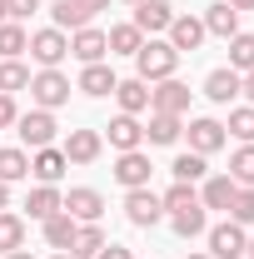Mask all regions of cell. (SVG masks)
<instances>
[{"label":"cell","instance_id":"1","mask_svg":"<svg viewBox=\"0 0 254 259\" xmlns=\"http://www.w3.org/2000/svg\"><path fill=\"white\" fill-rule=\"evenodd\" d=\"M175 65H180V50H175L170 40H155V35H150V40L135 50V70H140L135 80L159 85V80H170V75H175Z\"/></svg>","mask_w":254,"mask_h":259},{"label":"cell","instance_id":"2","mask_svg":"<svg viewBox=\"0 0 254 259\" xmlns=\"http://www.w3.org/2000/svg\"><path fill=\"white\" fill-rule=\"evenodd\" d=\"M30 100L35 110H60V105H70V80H65L60 70H40V75H30Z\"/></svg>","mask_w":254,"mask_h":259},{"label":"cell","instance_id":"3","mask_svg":"<svg viewBox=\"0 0 254 259\" xmlns=\"http://www.w3.org/2000/svg\"><path fill=\"white\" fill-rule=\"evenodd\" d=\"M25 50L35 55V65H40V70H55V65L70 55V40H65V30H55V25H50V30H35Z\"/></svg>","mask_w":254,"mask_h":259},{"label":"cell","instance_id":"4","mask_svg":"<svg viewBox=\"0 0 254 259\" xmlns=\"http://www.w3.org/2000/svg\"><path fill=\"white\" fill-rule=\"evenodd\" d=\"M159 214H164V204H159V194L145 185V190H130L125 194V220L135 229H150V225H159Z\"/></svg>","mask_w":254,"mask_h":259},{"label":"cell","instance_id":"5","mask_svg":"<svg viewBox=\"0 0 254 259\" xmlns=\"http://www.w3.org/2000/svg\"><path fill=\"white\" fill-rule=\"evenodd\" d=\"M244 244H249V234H244V225H234V220H224V225L209 229V259H239Z\"/></svg>","mask_w":254,"mask_h":259},{"label":"cell","instance_id":"6","mask_svg":"<svg viewBox=\"0 0 254 259\" xmlns=\"http://www.w3.org/2000/svg\"><path fill=\"white\" fill-rule=\"evenodd\" d=\"M150 110H155V115H185V110H190V85H180L175 75L159 80L155 90H150Z\"/></svg>","mask_w":254,"mask_h":259},{"label":"cell","instance_id":"7","mask_svg":"<svg viewBox=\"0 0 254 259\" xmlns=\"http://www.w3.org/2000/svg\"><path fill=\"white\" fill-rule=\"evenodd\" d=\"M150 175H155V164H150L145 150H125V155L115 160V180H120L125 190H145V185H150Z\"/></svg>","mask_w":254,"mask_h":259},{"label":"cell","instance_id":"8","mask_svg":"<svg viewBox=\"0 0 254 259\" xmlns=\"http://www.w3.org/2000/svg\"><path fill=\"white\" fill-rule=\"evenodd\" d=\"M15 125H20V140H25L30 150H45V145L55 140V130H60V125H55V115H50V110H30V115H20Z\"/></svg>","mask_w":254,"mask_h":259},{"label":"cell","instance_id":"9","mask_svg":"<svg viewBox=\"0 0 254 259\" xmlns=\"http://www.w3.org/2000/svg\"><path fill=\"white\" fill-rule=\"evenodd\" d=\"M70 55L80 65H100L105 55H110V40H105V30H95V25H85V30L70 35Z\"/></svg>","mask_w":254,"mask_h":259},{"label":"cell","instance_id":"10","mask_svg":"<svg viewBox=\"0 0 254 259\" xmlns=\"http://www.w3.org/2000/svg\"><path fill=\"white\" fill-rule=\"evenodd\" d=\"M185 135H190V150H194V155H204V160H209L215 150H224V140H229L224 125H220V120H209V115H204V120H190Z\"/></svg>","mask_w":254,"mask_h":259},{"label":"cell","instance_id":"11","mask_svg":"<svg viewBox=\"0 0 254 259\" xmlns=\"http://www.w3.org/2000/svg\"><path fill=\"white\" fill-rule=\"evenodd\" d=\"M170 20H175V5L170 0H145V5H135V30L140 35H159V30H170Z\"/></svg>","mask_w":254,"mask_h":259},{"label":"cell","instance_id":"12","mask_svg":"<svg viewBox=\"0 0 254 259\" xmlns=\"http://www.w3.org/2000/svg\"><path fill=\"white\" fill-rule=\"evenodd\" d=\"M60 209L75 220V225H95L100 214H105V199H100V190H70Z\"/></svg>","mask_w":254,"mask_h":259},{"label":"cell","instance_id":"13","mask_svg":"<svg viewBox=\"0 0 254 259\" xmlns=\"http://www.w3.org/2000/svg\"><path fill=\"white\" fill-rule=\"evenodd\" d=\"M60 155H65L70 164L100 160V130H70V135H65V145H60Z\"/></svg>","mask_w":254,"mask_h":259},{"label":"cell","instance_id":"14","mask_svg":"<svg viewBox=\"0 0 254 259\" xmlns=\"http://www.w3.org/2000/svg\"><path fill=\"white\" fill-rule=\"evenodd\" d=\"M115 85H120L115 70L100 60V65H85V70H80V85H75V90H85L90 100H105V95H115Z\"/></svg>","mask_w":254,"mask_h":259},{"label":"cell","instance_id":"15","mask_svg":"<svg viewBox=\"0 0 254 259\" xmlns=\"http://www.w3.org/2000/svg\"><path fill=\"white\" fill-rule=\"evenodd\" d=\"M170 45L185 55V50H199L204 45V20H194V15H175L170 20Z\"/></svg>","mask_w":254,"mask_h":259},{"label":"cell","instance_id":"16","mask_svg":"<svg viewBox=\"0 0 254 259\" xmlns=\"http://www.w3.org/2000/svg\"><path fill=\"white\" fill-rule=\"evenodd\" d=\"M204 35H220V40L239 35V10H234L229 0H215V5L204 10Z\"/></svg>","mask_w":254,"mask_h":259},{"label":"cell","instance_id":"17","mask_svg":"<svg viewBox=\"0 0 254 259\" xmlns=\"http://www.w3.org/2000/svg\"><path fill=\"white\" fill-rule=\"evenodd\" d=\"M234 95H239V75H234L229 65H220V70H209V75H204V100H215V105H229Z\"/></svg>","mask_w":254,"mask_h":259},{"label":"cell","instance_id":"18","mask_svg":"<svg viewBox=\"0 0 254 259\" xmlns=\"http://www.w3.org/2000/svg\"><path fill=\"white\" fill-rule=\"evenodd\" d=\"M234 190H239V185H234L229 175H209V180H204V190H199V204H204V209H224V214H229Z\"/></svg>","mask_w":254,"mask_h":259},{"label":"cell","instance_id":"19","mask_svg":"<svg viewBox=\"0 0 254 259\" xmlns=\"http://www.w3.org/2000/svg\"><path fill=\"white\" fill-rule=\"evenodd\" d=\"M65 169H70V160H65L60 150H50V145H45V150H35V160H30V175L40 180V185H55V180H60Z\"/></svg>","mask_w":254,"mask_h":259},{"label":"cell","instance_id":"20","mask_svg":"<svg viewBox=\"0 0 254 259\" xmlns=\"http://www.w3.org/2000/svg\"><path fill=\"white\" fill-rule=\"evenodd\" d=\"M140 140H145V130H140V120L135 115H115L110 120V145L125 155V150H140Z\"/></svg>","mask_w":254,"mask_h":259},{"label":"cell","instance_id":"21","mask_svg":"<svg viewBox=\"0 0 254 259\" xmlns=\"http://www.w3.org/2000/svg\"><path fill=\"white\" fill-rule=\"evenodd\" d=\"M60 190H55V185H35L30 190V199H25V209H30V220H40V225H45V220H50V214H60Z\"/></svg>","mask_w":254,"mask_h":259},{"label":"cell","instance_id":"22","mask_svg":"<svg viewBox=\"0 0 254 259\" xmlns=\"http://www.w3.org/2000/svg\"><path fill=\"white\" fill-rule=\"evenodd\" d=\"M115 100H120V115H140V110H150V85L145 80H120Z\"/></svg>","mask_w":254,"mask_h":259},{"label":"cell","instance_id":"23","mask_svg":"<svg viewBox=\"0 0 254 259\" xmlns=\"http://www.w3.org/2000/svg\"><path fill=\"white\" fill-rule=\"evenodd\" d=\"M100 249H105V234H100V225H80L65 254H70V259H95Z\"/></svg>","mask_w":254,"mask_h":259},{"label":"cell","instance_id":"24","mask_svg":"<svg viewBox=\"0 0 254 259\" xmlns=\"http://www.w3.org/2000/svg\"><path fill=\"white\" fill-rule=\"evenodd\" d=\"M75 229H80V225H75L65 209H60V214H50V220H45V244L65 254V249H70V239H75Z\"/></svg>","mask_w":254,"mask_h":259},{"label":"cell","instance_id":"25","mask_svg":"<svg viewBox=\"0 0 254 259\" xmlns=\"http://www.w3.org/2000/svg\"><path fill=\"white\" fill-rule=\"evenodd\" d=\"M229 70L234 75H249L254 70V35H229Z\"/></svg>","mask_w":254,"mask_h":259},{"label":"cell","instance_id":"26","mask_svg":"<svg viewBox=\"0 0 254 259\" xmlns=\"http://www.w3.org/2000/svg\"><path fill=\"white\" fill-rule=\"evenodd\" d=\"M145 135H150V145H175L185 135V125H180V115H150Z\"/></svg>","mask_w":254,"mask_h":259},{"label":"cell","instance_id":"27","mask_svg":"<svg viewBox=\"0 0 254 259\" xmlns=\"http://www.w3.org/2000/svg\"><path fill=\"white\" fill-rule=\"evenodd\" d=\"M25 45H30V35H25L20 20H5V25H0V60H15Z\"/></svg>","mask_w":254,"mask_h":259},{"label":"cell","instance_id":"28","mask_svg":"<svg viewBox=\"0 0 254 259\" xmlns=\"http://www.w3.org/2000/svg\"><path fill=\"white\" fill-rule=\"evenodd\" d=\"M20 244H25V220L10 214V209H0V254H10Z\"/></svg>","mask_w":254,"mask_h":259},{"label":"cell","instance_id":"29","mask_svg":"<svg viewBox=\"0 0 254 259\" xmlns=\"http://www.w3.org/2000/svg\"><path fill=\"white\" fill-rule=\"evenodd\" d=\"M204 204H194V209H180V214H170V225H175V234L180 239H194V234H204Z\"/></svg>","mask_w":254,"mask_h":259},{"label":"cell","instance_id":"30","mask_svg":"<svg viewBox=\"0 0 254 259\" xmlns=\"http://www.w3.org/2000/svg\"><path fill=\"white\" fill-rule=\"evenodd\" d=\"M224 135H234L239 145H254V105L229 110V125H224Z\"/></svg>","mask_w":254,"mask_h":259},{"label":"cell","instance_id":"31","mask_svg":"<svg viewBox=\"0 0 254 259\" xmlns=\"http://www.w3.org/2000/svg\"><path fill=\"white\" fill-rule=\"evenodd\" d=\"M15 90H30V70L20 60H0V95H15Z\"/></svg>","mask_w":254,"mask_h":259},{"label":"cell","instance_id":"32","mask_svg":"<svg viewBox=\"0 0 254 259\" xmlns=\"http://www.w3.org/2000/svg\"><path fill=\"white\" fill-rule=\"evenodd\" d=\"M30 175V155L25 150H0V180L5 185H15V180H25Z\"/></svg>","mask_w":254,"mask_h":259},{"label":"cell","instance_id":"33","mask_svg":"<svg viewBox=\"0 0 254 259\" xmlns=\"http://www.w3.org/2000/svg\"><path fill=\"white\" fill-rule=\"evenodd\" d=\"M105 40H110V55H135V50L145 45V35L135 30V25H115Z\"/></svg>","mask_w":254,"mask_h":259},{"label":"cell","instance_id":"34","mask_svg":"<svg viewBox=\"0 0 254 259\" xmlns=\"http://www.w3.org/2000/svg\"><path fill=\"white\" fill-rule=\"evenodd\" d=\"M229 180L234 185H254V145H239L229 155Z\"/></svg>","mask_w":254,"mask_h":259},{"label":"cell","instance_id":"35","mask_svg":"<svg viewBox=\"0 0 254 259\" xmlns=\"http://www.w3.org/2000/svg\"><path fill=\"white\" fill-rule=\"evenodd\" d=\"M229 220H234V225H254V185H239V190H234Z\"/></svg>","mask_w":254,"mask_h":259},{"label":"cell","instance_id":"36","mask_svg":"<svg viewBox=\"0 0 254 259\" xmlns=\"http://www.w3.org/2000/svg\"><path fill=\"white\" fill-rule=\"evenodd\" d=\"M170 175H175V180H180V185H194V180H204V155H180V160L170 164Z\"/></svg>","mask_w":254,"mask_h":259},{"label":"cell","instance_id":"37","mask_svg":"<svg viewBox=\"0 0 254 259\" xmlns=\"http://www.w3.org/2000/svg\"><path fill=\"white\" fill-rule=\"evenodd\" d=\"M159 204H164L170 214H180V209H194V204H199V194H194V185H180V180H175V185H170V194H164Z\"/></svg>","mask_w":254,"mask_h":259},{"label":"cell","instance_id":"38","mask_svg":"<svg viewBox=\"0 0 254 259\" xmlns=\"http://www.w3.org/2000/svg\"><path fill=\"white\" fill-rule=\"evenodd\" d=\"M35 10H40V0H5V15H10V20H25Z\"/></svg>","mask_w":254,"mask_h":259},{"label":"cell","instance_id":"39","mask_svg":"<svg viewBox=\"0 0 254 259\" xmlns=\"http://www.w3.org/2000/svg\"><path fill=\"white\" fill-rule=\"evenodd\" d=\"M20 120V110H15V95H0V130H10Z\"/></svg>","mask_w":254,"mask_h":259},{"label":"cell","instance_id":"40","mask_svg":"<svg viewBox=\"0 0 254 259\" xmlns=\"http://www.w3.org/2000/svg\"><path fill=\"white\" fill-rule=\"evenodd\" d=\"M70 5H75V10L85 15V20H95L100 10H110V0H70Z\"/></svg>","mask_w":254,"mask_h":259},{"label":"cell","instance_id":"41","mask_svg":"<svg viewBox=\"0 0 254 259\" xmlns=\"http://www.w3.org/2000/svg\"><path fill=\"white\" fill-rule=\"evenodd\" d=\"M95 259H135V254H130L125 244H105V249H100V254H95Z\"/></svg>","mask_w":254,"mask_h":259},{"label":"cell","instance_id":"42","mask_svg":"<svg viewBox=\"0 0 254 259\" xmlns=\"http://www.w3.org/2000/svg\"><path fill=\"white\" fill-rule=\"evenodd\" d=\"M239 95H249V105H254V70H249V75H239Z\"/></svg>","mask_w":254,"mask_h":259},{"label":"cell","instance_id":"43","mask_svg":"<svg viewBox=\"0 0 254 259\" xmlns=\"http://www.w3.org/2000/svg\"><path fill=\"white\" fill-rule=\"evenodd\" d=\"M0 209H10V185L0 180Z\"/></svg>","mask_w":254,"mask_h":259},{"label":"cell","instance_id":"44","mask_svg":"<svg viewBox=\"0 0 254 259\" xmlns=\"http://www.w3.org/2000/svg\"><path fill=\"white\" fill-rule=\"evenodd\" d=\"M229 5H234V10H254V0H229Z\"/></svg>","mask_w":254,"mask_h":259},{"label":"cell","instance_id":"45","mask_svg":"<svg viewBox=\"0 0 254 259\" xmlns=\"http://www.w3.org/2000/svg\"><path fill=\"white\" fill-rule=\"evenodd\" d=\"M5 259H35V254H25V249H10V254H5Z\"/></svg>","mask_w":254,"mask_h":259},{"label":"cell","instance_id":"46","mask_svg":"<svg viewBox=\"0 0 254 259\" xmlns=\"http://www.w3.org/2000/svg\"><path fill=\"white\" fill-rule=\"evenodd\" d=\"M5 20H10V15H5V0H0V25H5Z\"/></svg>","mask_w":254,"mask_h":259},{"label":"cell","instance_id":"47","mask_svg":"<svg viewBox=\"0 0 254 259\" xmlns=\"http://www.w3.org/2000/svg\"><path fill=\"white\" fill-rule=\"evenodd\" d=\"M244 254H249V259H254V239H249V244H244Z\"/></svg>","mask_w":254,"mask_h":259},{"label":"cell","instance_id":"48","mask_svg":"<svg viewBox=\"0 0 254 259\" xmlns=\"http://www.w3.org/2000/svg\"><path fill=\"white\" fill-rule=\"evenodd\" d=\"M185 259H209V254H185Z\"/></svg>","mask_w":254,"mask_h":259},{"label":"cell","instance_id":"49","mask_svg":"<svg viewBox=\"0 0 254 259\" xmlns=\"http://www.w3.org/2000/svg\"><path fill=\"white\" fill-rule=\"evenodd\" d=\"M125 5H145V0H125Z\"/></svg>","mask_w":254,"mask_h":259},{"label":"cell","instance_id":"50","mask_svg":"<svg viewBox=\"0 0 254 259\" xmlns=\"http://www.w3.org/2000/svg\"><path fill=\"white\" fill-rule=\"evenodd\" d=\"M55 259H70V254H55Z\"/></svg>","mask_w":254,"mask_h":259}]
</instances>
